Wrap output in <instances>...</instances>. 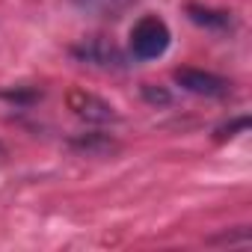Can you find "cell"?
Instances as JSON below:
<instances>
[{"label":"cell","mask_w":252,"mask_h":252,"mask_svg":"<svg viewBox=\"0 0 252 252\" xmlns=\"http://www.w3.org/2000/svg\"><path fill=\"white\" fill-rule=\"evenodd\" d=\"M169 42H172V33H169L166 21L158 18V15H143L131 27V54L137 60H158V57H163Z\"/></svg>","instance_id":"obj_1"},{"label":"cell","mask_w":252,"mask_h":252,"mask_svg":"<svg viewBox=\"0 0 252 252\" xmlns=\"http://www.w3.org/2000/svg\"><path fill=\"white\" fill-rule=\"evenodd\" d=\"M65 104H68V110H71L77 119H83V122H89V125L119 122V113H116V107H113L110 101H104L101 95L86 92V89H80V86H74V89L65 92Z\"/></svg>","instance_id":"obj_2"},{"label":"cell","mask_w":252,"mask_h":252,"mask_svg":"<svg viewBox=\"0 0 252 252\" xmlns=\"http://www.w3.org/2000/svg\"><path fill=\"white\" fill-rule=\"evenodd\" d=\"M71 54L80 60V63H89V65H98V68H125L128 65V60H125V54L110 42V39H83L80 45L71 48Z\"/></svg>","instance_id":"obj_3"},{"label":"cell","mask_w":252,"mask_h":252,"mask_svg":"<svg viewBox=\"0 0 252 252\" xmlns=\"http://www.w3.org/2000/svg\"><path fill=\"white\" fill-rule=\"evenodd\" d=\"M172 77H175V83H178L181 89H187V92H193V95H205V98H220V95H225V92L231 89V83H228L225 77H220V74H214V71L190 68V65L175 68Z\"/></svg>","instance_id":"obj_4"},{"label":"cell","mask_w":252,"mask_h":252,"mask_svg":"<svg viewBox=\"0 0 252 252\" xmlns=\"http://www.w3.org/2000/svg\"><path fill=\"white\" fill-rule=\"evenodd\" d=\"M68 146L74 152H83V155H92V158H104V155L119 152V143L110 134H77V137L68 140Z\"/></svg>","instance_id":"obj_5"},{"label":"cell","mask_w":252,"mask_h":252,"mask_svg":"<svg viewBox=\"0 0 252 252\" xmlns=\"http://www.w3.org/2000/svg\"><path fill=\"white\" fill-rule=\"evenodd\" d=\"M187 15H190L193 24H199V27H205V30L225 33V30L234 27L231 15H228V12H220V9H208V6H196V3H190V6H187Z\"/></svg>","instance_id":"obj_6"},{"label":"cell","mask_w":252,"mask_h":252,"mask_svg":"<svg viewBox=\"0 0 252 252\" xmlns=\"http://www.w3.org/2000/svg\"><path fill=\"white\" fill-rule=\"evenodd\" d=\"M134 0H74V6L80 12L89 15H101V18H119V12H125Z\"/></svg>","instance_id":"obj_7"},{"label":"cell","mask_w":252,"mask_h":252,"mask_svg":"<svg viewBox=\"0 0 252 252\" xmlns=\"http://www.w3.org/2000/svg\"><path fill=\"white\" fill-rule=\"evenodd\" d=\"M42 89L39 86H15V89H0V98L3 101H9V104H36V101H42Z\"/></svg>","instance_id":"obj_8"},{"label":"cell","mask_w":252,"mask_h":252,"mask_svg":"<svg viewBox=\"0 0 252 252\" xmlns=\"http://www.w3.org/2000/svg\"><path fill=\"white\" fill-rule=\"evenodd\" d=\"M143 98H146L149 104H155V107L172 104V95H169L163 86H155V83H143Z\"/></svg>","instance_id":"obj_9"},{"label":"cell","mask_w":252,"mask_h":252,"mask_svg":"<svg viewBox=\"0 0 252 252\" xmlns=\"http://www.w3.org/2000/svg\"><path fill=\"white\" fill-rule=\"evenodd\" d=\"M249 128V116H240L228 125H222V128H217V140H228V137H237V131H246Z\"/></svg>","instance_id":"obj_10"},{"label":"cell","mask_w":252,"mask_h":252,"mask_svg":"<svg viewBox=\"0 0 252 252\" xmlns=\"http://www.w3.org/2000/svg\"><path fill=\"white\" fill-rule=\"evenodd\" d=\"M3 155H6V146H3V143H0V158H3Z\"/></svg>","instance_id":"obj_11"}]
</instances>
